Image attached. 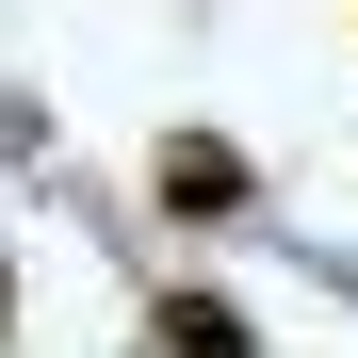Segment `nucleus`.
I'll use <instances>...</instances> for the list:
<instances>
[{
    "mask_svg": "<svg viewBox=\"0 0 358 358\" xmlns=\"http://www.w3.org/2000/svg\"><path fill=\"white\" fill-rule=\"evenodd\" d=\"M245 196H261V163H245V147H212V131H179V147H163V212H179V228H228Z\"/></svg>",
    "mask_w": 358,
    "mask_h": 358,
    "instance_id": "obj_1",
    "label": "nucleus"
},
{
    "mask_svg": "<svg viewBox=\"0 0 358 358\" xmlns=\"http://www.w3.org/2000/svg\"><path fill=\"white\" fill-rule=\"evenodd\" d=\"M147 342L163 358H261V326L228 310V293H147Z\"/></svg>",
    "mask_w": 358,
    "mask_h": 358,
    "instance_id": "obj_2",
    "label": "nucleus"
}]
</instances>
